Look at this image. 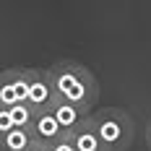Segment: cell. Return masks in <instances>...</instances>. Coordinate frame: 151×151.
Returning <instances> with one entry per match:
<instances>
[{"mask_svg": "<svg viewBox=\"0 0 151 151\" xmlns=\"http://www.w3.org/2000/svg\"><path fill=\"white\" fill-rule=\"evenodd\" d=\"M8 130H13V125H11V115H8L5 107H0V136H5Z\"/></svg>", "mask_w": 151, "mask_h": 151, "instance_id": "obj_10", "label": "cell"}, {"mask_svg": "<svg viewBox=\"0 0 151 151\" xmlns=\"http://www.w3.org/2000/svg\"><path fill=\"white\" fill-rule=\"evenodd\" d=\"M47 112L58 120V125L63 128L65 136H70L76 128H81V122L89 117V112H83V109H78V107H73V104H68V102H63V99H58V96H55V102L50 104Z\"/></svg>", "mask_w": 151, "mask_h": 151, "instance_id": "obj_5", "label": "cell"}, {"mask_svg": "<svg viewBox=\"0 0 151 151\" xmlns=\"http://www.w3.org/2000/svg\"><path fill=\"white\" fill-rule=\"evenodd\" d=\"M26 102V68H8L0 73V107Z\"/></svg>", "mask_w": 151, "mask_h": 151, "instance_id": "obj_4", "label": "cell"}, {"mask_svg": "<svg viewBox=\"0 0 151 151\" xmlns=\"http://www.w3.org/2000/svg\"><path fill=\"white\" fill-rule=\"evenodd\" d=\"M47 151H73V143H70L68 136H63L60 141H55L52 146H47Z\"/></svg>", "mask_w": 151, "mask_h": 151, "instance_id": "obj_11", "label": "cell"}, {"mask_svg": "<svg viewBox=\"0 0 151 151\" xmlns=\"http://www.w3.org/2000/svg\"><path fill=\"white\" fill-rule=\"evenodd\" d=\"M31 138L39 143V146H52L55 141H60L65 133H63V128L58 125V120L50 115V112H37V117H34V122H31Z\"/></svg>", "mask_w": 151, "mask_h": 151, "instance_id": "obj_6", "label": "cell"}, {"mask_svg": "<svg viewBox=\"0 0 151 151\" xmlns=\"http://www.w3.org/2000/svg\"><path fill=\"white\" fill-rule=\"evenodd\" d=\"M37 146V141L31 138L29 130H8L5 136H0V151H29Z\"/></svg>", "mask_w": 151, "mask_h": 151, "instance_id": "obj_8", "label": "cell"}, {"mask_svg": "<svg viewBox=\"0 0 151 151\" xmlns=\"http://www.w3.org/2000/svg\"><path fill=\"white\" fill-rule=\"evenodd\" d=\"M47 76H50V83L58 99L91 115V109L99 99V83L86 65L73 60H60L52 68H47Z\"/></svg>", "mask_w": 151, "mask_h": 151, "instance_id": "obj_1", "label": "cell"}, {"mask_svg": "<svg viewBox=\"0 0 151 151\" xmlns=\"http://www.w3.org/2000/svg\"><path fill=\"white\" fill-rule=\"evenodd\" d=\"M29 151H47L45 146H39V143H37V146H34V149H29Z\"/></svg>", "mask_w": 151, "mask_h": 151, "instance_id": "obj_13", "label": "cell"}, {"mask_svg": "<svg viewBox=\"0 0 151 151\" xmlns=\"http://www.w3.org/2000/svg\"><path fill=\"white\" fill-rule=\"evenodd\" d=\"M8 109V115H11V125L18 128V130H31V122L37 117V109L26 102H21V104H13V107H5Z\"/></svg>", "mask_w": 151, "mask_h": 151, "instance_id": "obj_9", "label": "cell"}, {"mask_svg": "<svg viewBox=\"0 0 151 151\" xmlns=\"http://www.w3.org/2000/svg\"><path fill=\"white\" fill-rule=\"evenodd\" d=\"M68 138H70V143L76 146V151H104L102 141H99L96 130H94L91 115H89L83 122H81V128H76V130H73Z\"/></svg>", "mask_w": 151, "mask_h": 151, "instance_id": "obj_7", "label": "cell"}, {"mask_svg": "<svg viewBox=\"0 0 151 151\" xmlns=\"http://www.w3.org/2000/svg\"><path fill=\"white\" fill-rule=\"evenodd\" d=\"M52 102H55V91L47 70L26 68V104H31L37 112H47Z\"/></svg>", "mask_w": 151, "mask_h": 151, "instance_id": "obj_3", "label": "cell"}, {"mask_svg": "<svg viewBox=\"0 0 151 151\" xmlns=\"http://www.w3.org/2000/svg\"><path fill=\"white\" fill-rule=\"evenodd\" d=\"M91 122L104 151H128V146L133 143V120L120 107H104L99 112H91Z\"/></svg>", "mask_w": 151, "mask_h": 151, "instance_id": "obj_2", "label": "cell"}, {"mask_svg": "<svg viewBox=\"0 0 151 151\" xmlns=\"http://www.w3.org/2000/svg\"><path fill=\"white\" fill-rule=\"evenodd\" d=\"M146 143H149V149H151V120H149V125H146Z\"/></svg>", "mask_w": 151, "mask_h": 151, "instance_id": "obj_12", "label": "cell"}]
</instances>
